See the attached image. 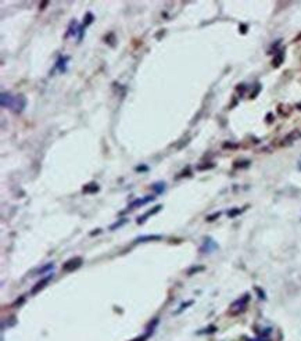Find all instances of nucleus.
<instances>
[{"label":"nucleus","instance_id":"obj_1","mask_svg":"<svg viewBox=\"0 0 301 341\" xmlns=\"http://www.w3.org/2000/svg\"><path fill=\"white\" fill-rule=\"evenodd\" d=\"M82 258L81 257H74V258L68 259L65 263H63V270L64 272H74V270H76L78 268H81L82 266Z\"/></svg>","mask_w":301,"mask_h":341},{"label":"nucleus","instance_id":"obj_2","mask_svg":"<svg viewBox=\"0 0 301 341\" xmlns=\"http://www.w3.org/2000/svg\"><path fill=\"white\" fill-rule=\"evenodd\" d=\"M53 277H54L53 273H49V275H47L46 277H42V279H40L39 282H38V283H36L35 286L32 287V290H31V294H32V295L38 294V293H39L40 290H43V288L46 287L47 284H49V282H50V280L53 279Z\"/></svg>","mask_w":301,"mask_h":341},{"label":"nucleus","instance_id":"obj_3","mask_svg":"<svg viewBox=\"0 0 301 341\" xmlns=\"http://www.w3.org/2000/svg\"><path fill=\"white\" fill-rule=\"evenodd\" d=\"M26 105V99L24 94H18V96H15V101H14V105H13V111L15 112V114H20V112L24 111V108H25Z\"/></svg>","mask_w":301,"mask_h":341},{"label":"nucleus","instance_id":"obj_4","mask_svg":"<svg viewBox=\"0 0 301 341\" xmlns=\"http://www.w3.org/2000/svg\"><path fill=\"white\" fill-rule=\"evenodd\" d=\"M161 208H162V205H161V204H158V205H155V207H153V208H151V209H149V211H147V212H144L143 215H142V216H139V218H137V221H136V222H137V225H142V223H144V222H146V221H147V219L150 218V216L155 215V214H157V212H160V211H161Z\"/></svg>","mask_w":301,"mask_h":341},{"label":"nucleus","instance_id":"obj_5","mask_svg":"<svg viewBox=\"0 0 301 341\" xmlns=\"http://www.w3.org/2000/svg\"><path fill=\"white\" fill-rule=\"evenodd\" d=\"M14 101H15V97L11 96V93H6L3 92L2 96H0V103H2V107L3 108H13L14 105Z\"/></svg>","mask_w":301,"mask_h":341},{"label":"nucleus","instance_id":"obj_6","mask_svg":"<svg viewBox=\"0 0 301 341\" xmlns=\"http://www.w3.org/2000/svg\"><path fill=\"white\" fill-rule=\"evenodd\" d=\"M154 198H155L154 196H146V197H143V198H136V200H133V201L129 204L128 209H135V208H137V207H143V205H146L147 202L153 201Z\"/></svg>","mask_w":301,"mask_h":341},{"label":"nucleus","instance_id":"obj_7","mask_svg":"<svg viewBox=\"0 0 301 341\" xmlns=\"http://www.w3.org/2000/svg\"><path fill=\"white\" fill-rule=\"evenodd\" d=\"M162 240L161 234H146V236H139L135 239V244L137 243H149V241H158Z\"/></svg>","mask_w":301,"mask_h":341},{"label":"nucleus","instance_id":"obj_8","mask_svg":"<svg viewBox=\"0 0 301 341\" xmlns=\"http://www.w3.org/2000/svg\"><path fill=\"white\" fill-rule=\"evenodd\" d=\"M248 301H250V294H244V297L239 298L237 301L233 302V304H232V309L239 308V312H241V311H244V308H246V305H247Z\"/></svg>","mask_w":301,"mask_h":341},{"label":"nucleus","instance_id":"obj_9","mask_svg":"<svg viewBox=\"0 0 301 341\" xmlns=\"http://www.w3.org/2000/svg\"><path fill=\"white\" fill-rule=\"evenodd\" d=\"M69 60V57L68 56H60V58L57 60V62H56V68L58 69V72H65V65H67V61Z\"/></svg>","mask_w":301,"mask_h":341},{"label":"nucleus","instance_id":"obj_10","mask_svg":"<svg viewBox=\"0 0 301 341\" xmlns=\"http://www.w3.org/2000/svg\"><path fill=\"white\" fill-rule=\"evenodd\" d=\"M100 190V187H99V184L97 183H89V184H85L82 189V191L85 194H93V193H97V191Z\"/></svg>","mask_w":301,"mask_h":341},{"label":"nucleus","instance_id":"obj_11","mask_svg":"<svg viewBox=\"0 0 301 341\" xmlns=\"http://www.w3.org/2000/svg\"><path fill=\"white\" fill-rule=\"evenodd\" d=\"M151 190L155 194H162L165 191V182H157L151 184Z\"/></svg>","mask_w":301,"mask_h":341},{"label":"nucleus","instance_id":"obj_12","mask_svg":"<svg viewBox=\"0 0 301 341\" xmlns=\"http://www.w3.org/2000/svg\"><path fill=\"white\" fill-rule=\"evenodd\" d=\"M217 247H218V245L215 244V243H214V241L211 240V239H207V240L204 241V245H203V247H201V250H200V251H207V252H210V251H211V250H215V248H217Z\"/></svg>","mask_w":301,"mask_h":341},{"label":"nucleus","instance_id":"obj_13","mask_svg":"<svg viewBox=\"0 0 301 341\" xmlns=\"http://www.w3.org/2000/svg\"><path fill=\"white\" fill-rule=\"evenodd\" d=\"M193 304H194L193 300H189V301H186V302H182V304L179 305V308H178V309L175 311V312H174V315H179V313H180V312H183V311H185V309H186L187 306L193 305Z\"/></svg>","mask_w":301,"mask_h":341},{"label":"nucleus","instance_id":"obj_14","mask_svg":"<svg viewBox=\"0 0 301 341\" xmlns=\"http://www.w3.org/2000/svg\"><path fill=\"white\" fill-rule=\"evenodd\" d=\"M158 323H160V319H158V318H154V319L151 320L150 323L147 324V329H146V330L149 331V333H151V334H153V333H154L155 327H157V324H158Z\"/></svg>","mask_w":301,"mask_h":341},{"label":"nucleus","instance_id":"obj_15","mask_svg":"<svg viewBox=\"0 0 301 341\" xmlns=\"http://www.w3.org/2000/svg\"><path fill=\"white\" fill-rule=\"evenodd\" d=\"M217 330H218V327L214 326V324H211V326H208V327H205V329H203V330L197 331V334H198V336H201V334H212V333H215Z\"/></svg>","mask_w":301,"mask_h":341},{"label":"nucleus","instance_id":"obj_16","mask_svg":"<svg viewBox=\"0 0 301 341\" xmlns=\"http://www.w3.org/2000/svg\"><path fill=\"white\" fill-rule=\"evenodd\" d=\"M283 58H284V54H283V51H279V53L276 54L275 60H273V61H272L273 67H279V65L282 64V61H283Z\"/></svg>","mask_w":301,"mask_h":341},{"label":"nucleus","instance_id":"obj_17","mask_svg":"<svg viewBox=\"0 0 301 341\" xmlns=\"http://www.w3.org/2000/svg\"><path fill=\"white\" fill-rule=\"evenodd\" d=\"M126 221H128L126 218H122V219H119V221H117V222L112 223L111 226H110V230H115V229H118V227H121L122 225H125L126 223Z\"/></svg>","mask_w":301,"mask_h":341},{"label":"nucleus","instance_id":"obj_18","mask_svg":"<svg viewBox=\"0 0 301 341\" xmlns=\"http://www.w3.org/2000/svg\"><path fill=\"white\" fill-rule=\"evenodd\" d=\"M93 20H94L93 14H92V13H88V14H86V17H85V21H83L82 26H83V28H86L88 25H90V24L93 22Z\"/></svg>","mask_w":301,"mask_h":341},{"label":"nucleus","instance_id":"obj_19","mask_svg":"<svg viewBox=\"0 0 301 341\" xmlns=\"http://www.w3.org/2000/svg\"><path fill=\"white\" fill-rule=\"evenodd\" d=\"M201 270H204V266H192L189 270H187V275L189 276H193L194 273H198Z\"/></svg>","mask_w":301,"mask_h":341},{"label":"nucleus","instance_id":"obj_20","mask_svg":"<svg viewBox=\"0 0 301 341\" xmlns=\"http://www.w3.org/2000/svg\"><path fill=\"white\" fill-rule=\"evenodd\" d=\"M298 137H301V133L298 132V130H294V132H291L290 135H287L286 142H291V140H296V139H298Z\"/></svg>","mask_w":301,"mask_h":341},{"label":"nucleus","instance_id":"obj_21","mask_svg":"<svg viewBox=\"0 0 301 341\" xmlns=\"http://www.w3.org/2000/svg\"><path fill=\"white\" fill-rule=\"evenodd\" d=\"M54 268V263L51 262V263H47V265H45L43 268H40L39 270H38V275H42V273H45V272H49V270H51Z\"/></svg>","mask_w":301,"mask_h":341},{"label":"nucleus","instance_id":"obj_22","mask_svg":"<svg viewBox=\"0 0 301 341\" xmlns=\"http://www.w3.org/2000/svg\"><path fill=\"white\" fill-rule=\"evenodd\" d=\"M244 211V208L243 209H240V208H236V209H230L229 212H228V216H230V218H235L236 215H239V214H241V212Z\"/></svg>","mask_w":301,"mask_h":341},{"label":"nucleus","instance_id":"obj_23","mask_svg":"<svg viewBox=\"0 0 301 341\" xmlns=\"http://www.w3.org/2000/svg\"><path fill=\"white\" fill-rule=\"evenodd\" d=\"M151 336V333H149V331H146L144 334H142V336H139V337H136V338H133L132 341H146L147 338L150 337Z\"/></svg>","mask_w":301,"mask_h":341},{"label":"nucleus","instance_id":"obj_24","mask_svg":"<svg viewBox=\"0 0 301 341\" xmlns=\"http://www.w3.org/2000/svg\"><path fill=\"white\" fill-rule=\"evenodd\" d=\"M219 216H221V212H214L212 215H208V216H207V221H208V222H212V221H215V219L219 218Z\"/></svg>","mask_w":301,"mask_h":341},{"label":"nucleus","instance_id":"obj_25","mask_svg":"<svg viewBox=\"0 0 301 341\" xmlns=\"http://www.w3.org/2000/svg\"><path fill=\"white\" fill-rule=\"evenodd\" d=\"M214 164H207V165H198L197 168V171H204V169H211V168H214Z\"/></svg>","mask_w":301,"mask_h":341},{"label":"nucleus","instance_id":"obj_26","mask_svg":"<svg viewBox=\"0 0 301 341\" xmlns=\"http://www.w3.org/2000/svg\"><path fill=\"white\" fill-rule=\"evenodd\" d=\"M255 291H257V294H258V297L261 298V300H265V293L261 290V288H258V287H255Z\"/></svg>","mask_w":301,"mask_h":341},{"label":"nucleus","instance_id":"obj_27","mask_svg":"<svg viewBox=\"0 0 301 341\" xmlns=\"http://www.w3.org/2000/svg\"><path fill=\"white\" fill-rule=\"evenodd\" d=\"M146 171H149V168H147L146 165H140V166H136V172H146Z\"/></svg>","mask_w":301,"mask_h":341},{"label":"nucleus","instance_id":"obj_28","mask_svg":"<svg viewBox=\"0 0 301 341\" xmlns=\"http://www.w3.org/2000/svg\"><path fill=\"white\" fill-rule=\"evenodd\" d=\"M24 301H25V297H21V298H20V300H17V301L14 302V306H20V305H21V304H22V302H24Z\"/></svg>","mask_w":301,"mask_h":341},{"label":"nucleus","instance_id":"obj_29","mask_svg":"<svg viewBox=\"0 0 301 341\" xmlns=\"http://www.w3.org/2000/svg\"><path fill=\"white\" fill-rule=\"evenodd\" d=\"M99 233H101V229H96V232H92L90 236H96V234H99Z\"/></svg>","mask_w":301,"mask_h":341}]
</instances>
